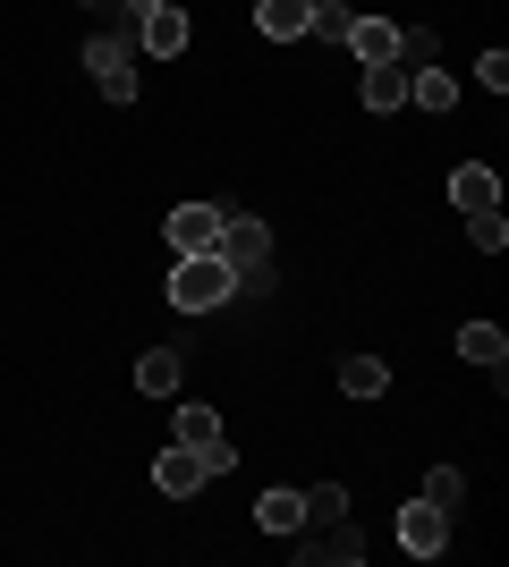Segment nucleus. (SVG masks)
<instances>
[{
    "mask_svg": "<svg viewBox=\"0 0 509 567\" xmlns=\"http://www.w3.org/2000/svg\"><path fill=\"white\" fill-rule=\"evenodd\" d=\"M357 525H348V517H332V525H315V543H297V559H306V567H357Z\"/></svg>",
    "mask_w": 509,
    "mask_h": 567,
    "instance_id": "9",
    "label": "nucleus"
},
{
    "mask_svg": "<svg viewBox=\"0 0 509 567\" xmlns=\"http://www.w3.org/2000/svg\"><path fill=\"white\" fill-rule=\"evenodd\" d=\"M213 255L230 262V271H264L272 262V229L255 213H221V237H213Z\"/></svg>",
    "mask_w": 509,
    "mask_h": 567,
    "instance_id": "4",
    "label": "nucleus"
},
{
    "mask_svg": "<svg viewBox=\"0 0 509 567\" xmlns=\"http://www.w3.org/2000/svg\"><path fill=\"white\" fill-rule=\"evenodd\" d=\"M339 390H348V399H383L390 364H383V355H348V364H339Z\"/></svg>",
    "mask_w": 509,
    "mask_h": 567,
    "instance_id": "16",
    "label": "nucleus"
},
{
    "mask_svg": "<svg viewBox=\"0 0 509 567\" xmlns=\"http://www.w3.org/2000/svg\"><path fill=\"white\" fill-rule=\"evenodd\" d=\"M136 51H145V60H179V51H187V9H179V0H170V9H145V18H136Z\"/></svg>",
    "mask_w": 509,
    "mask_h": 567,
    "instance_id": "7",
    "label": "nucleus"
},
{
    "mask_svg": "<svg viewBox=\"0 0 509 567\" xmlns=\"http://www.w3.org/2000/svg\"><path fill=\"white\" fill-rule=\"evenodd\" d=\"M399 550H408V559H441V550H450V508L408 499V508H399Z\"/></svg>",
    "mask_w": 509,
    "mask_h": 567,
    "instance_id": "5",
    "label": "nucleus"
},
{
    "mask_svg": "<svg viewBox=\"0 0 509 567\" xmlns=\"http://www.w3.org/2000/svg\"><path fill=\"white\" fill-rule=\"evenodd\" d=\"M476 76H485V94H501V85H509V51H485V60H476Z\"/></svg>",
    "mask_w": 509,
    "mask_h": 567,
    "instance_id": "24",
    "label": "nucleus"
},
{
    "mask_svg": "<svg viewBox=\"0 0 509 567\" xmlns=\"http://www.w3.org/2000/svg\"><path fill=\"white\" fill-rule=\"evenodd\" d=\"M459 355H467V364H492V373H501V355H509L501 322H467V331H459Z\"/></svg>",
    "mask_w": 509,
    "mask_h": 567,
    "instance_id": "18",
    "label": "nucleus"
},
{
    "mask_svg": "<svg viewBox=\"0 0 509 567\" xmlns=\"http://www.w3.org/2000/svg\"><path fill=\"white\" fill-rule=\"evenodd\" d=\"M153 483H162L170 499H195V492H204V483H213V466H204V457H195V450H179V441H170V450L153 457Z\"/></svg>",
    "mask_w": 509,
    "mask_h": 567,
    "instance_id": "8",
    "label": "nucleus"
},
{
    "mask_svg": "<svg viewBox=\"0 0 509 567\" xmlns=\"http://www.w3.org/2000/svg\"><path fill=\"white\" fill-rule=\"evenodd\" d=\"M255 525L264 534H306V492H264L255 499Z\"/></svg>",
    "mask_w": 509,
    "mask_h": 567,
    "instance_id": "15",
    "label": "nucleus"
},
{
    "mask_svg": "<svg viewBox=\"0 0 509 567\" xmlns=\"http://www.w3.org/2000/svg\"><path fill=\"white\" fill-rule=\"evenodd\" d=\"M238 297V271L221 255H179V271H170V306L179 313H213V306H230Z\"/></svg>",
    "mask_w": 509,
    "mask_h": 567,
    "instance_id": "1",
    "label": "nucleus"
},
{
    "mask_svg": "<svg viewBox=\"0 0 509 567\" xmlns=\"http://www.w3.org/2000/svg\"><path fill=\"white\" fill-rule=\"evenodd\" d=\"M179 373H187L179 348H145L136 355V390H145V399H179Z\"/></svg>",
    "mask_w": 509,
    "mask_h": 567,
    "instance_id": "14",
    "label": "nucleus"
},
{
    "mask_svg": "<svg viewBox=\"0 0 509 567\" xmlns=\"http://www.w3.org/2000/svg\"><path fill=\"white\" fill-rule=\"evenodd\" d=\"M85 76L102 85V102H136V25L128 34H94L85 43Z\"/></svg>",
    "mask_w": 509,
    "mask_h": 567,
    "instance_id": "2",
    "label": "nucleus"
},
{
    "mask_svg": "<svg viewBox=\"0 0 509 567\" xmlns=\"http://www.w3.org/2000/svg\"><path fill=\"white\" fill-rule=\"evenodd\" d=\"M459 492H467L459 466H434V474H425V499H434V508H459Z\"/></svg>",
    "mask_w": 509,
    "mask_h": 567,
    "instance_id": "23",
    "label": "nucleus"
},
{
    "mask_svg": "<svg viewBox=\"0 0 509 567\" xmlns=\"http://www.w3.org/2000/svg\"><path fill=\"white\" fill-rule=\"evenodd\" d=\"M408 102H425V111H450V102H459V76H450V69H408Z\"/></svg>",
    "mask_w": 509,
    "mask_h": 567,
    "instance_id": "17",
    "label": "nucleus"
},
{
    "mask_svg": "<svg viewBox=\"0 0 509 567\" xmlns=\"http://www.w3.org/2000/svg\"><path fill=\"white\" fill-rule=\"evenodd\" d=\"M450 204H459V213H492V204H501V178H492L485 162H459L450 169Z\"/></svg>",
    "mask_w": 509,
    "mask_h": 567,
    "instance_id": "13",
    "label": "nucleus"
},
{
    "mask_svg": "<svg viewBox=\"0 0 509 567\" xmlns=\"http://www.w3.org/2000/svg\"><path fill=\"white\" fill-rule=\"evenodd\" d=\"M255 25H264L272 43H306V25H315V0H255Z\"/></svg>",
    "mask_w": 509,
    "mask_h": 567,
    "instance_id": "11",
    "label": "nucleus"
},
{
    "mask_svg": "<svg viewBox=\"0 0 509 567\" xmlns=\"http://www.w3.org/2000/svg\"><path fill=\"white\" fill-rule=\"evenodd\" d=\"M365 111L374 118H390V111H408V69H399V60H383V69H365Z\"/></svg>",
    "mask_w": 509,
    "mask_h": 567,
    "instance_id": "12",
    "label": "nucleus"
},
{
    "mask_svg": "<svg viewBox=\"0 0 509 567\" xmlns=\"http://www.w3.org/2000/svg\"><path fill=\"white\" fill-rule=\"evenodd\" d=\"M332 517H348V492H339V483H315V492H306V525H332Z\"/></svg>",
    "mask_w": 509,
    "mask_h": 567,
    "instance_id": "21",
    "label": "nucleus"
},
{
    "mask_svg": "<svg viewBox=\"0 0 509 567\" xmlns=\"http://www.w3.org/2000/svg\"><path fill=\"white\" fill-rule=\"evenodd\" d=\"M434 25H399V69H434Z\"/></svg>",
    "mask_w": 509,
    "mask_h": 567,
    "instance_id": "20",
    "label": "nucleus"
},
{
    "mask_svg": "<svg viewBox=\"0 0 509 567\" xmlns=\"http://www.w3.org/2000/svg\"><path fill=\"white\" fill-rule=\"evenodd\" d=\"M339 51H357L365 69H383V60H399V25L390 18H348V43Z\"/></svg>",
    "mask_w": 509,
    "mask_h": 567,
    "instance_id": "10",
    "label": "nucleus"
},
{
    "mask_svg": "<svg viewBox=\"0 0 509 567\" xmlns=\"http://www.w3.org/2000/svg\"><path fill=\"white\" fill-rule=\"evenodd\" d=\"M170 441H179V450H195L213 474H230V466H238V450H230V432H221V415H213V406H179V415H170Z\"/></svg>",
    "mask_w": 509,
    "mask_h": 567,
    "instance_id": "3",
    "label": "nucleus"
},
{
    "mask_svg": "<svg viewBox=\"0 0 509 567\" xmlns=\"http://www.w3.org/2000/svg\"><path fill=\"white\" fill-rule=\"evenodd\" d=\"M221 213H230V204H179V213L162 220V246H170V255H213Z\"/></svg>",
    "mask_w": 509,
    "mask_h": 567,
    "instance_id": "6",
    "label": "nucleus"
},
{
    "mask_svg": "<svg viewBox=\"0 0 509 567\" xmlns=\"http://www.w3.org/2000/svg\"><path fill=\"white\" fill-rule=\"evenodd\" d=\"M315 43H348V9L339 0H315V25H306Z\"/></svg>",
    "mask_w": 509,
    "mask_h": 567,
    "instance_id": "22",
    "label": "nucleus"
},
{
    "mask_svg": "<svg viewBox=\"0 0 509 567\" xmlns=\"http://www.w3.org/2000/svg\"><path fill=\"white\" fill-rule=\"evenodd\" d=\"M120 9H128V18H145V9H170V0H120Z\"/></svg>",
    "mask_w": 509,
    "mask_h": 567,
    "instance_id": "25",
    "label": "nucleus"
},
{
    "mask_svg": "<svg viewBox=\"0 0 509 567\" xmlns=\"http://www.w3.org/2000/svg\"><path fill=\"white\" fill-rule=\"evenodd\" d=\"M467 237H476V255H501V246H509V220H501V204H492V213H467Z\"/></svg>",
    "mask_w": 509,
    "mask_h": 567,
    "instance_id": "19",
    "label": "nucleus"
},
{
    "mask_svg": "<svg viewBox=\"0 0 509 567\" xmlns=\"http://www.w3.org/2000/svg\"><path fill=\"white\" fill-rule=\"evenodd\" d=\"M85 9H120V0H85Z\"/></svg>",
    "mask_w": 509,
    "mask_h": 567,
    "instance_id": "26",
    "label": "nucleus"
}]
</instances>
